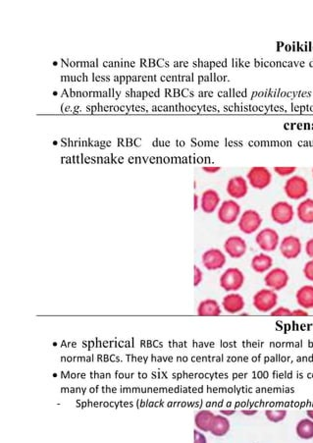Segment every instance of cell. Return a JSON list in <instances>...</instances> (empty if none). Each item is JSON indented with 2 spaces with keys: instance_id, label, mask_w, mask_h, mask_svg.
<instances>
[{
  "instance_id": "cell-14",
  "label": "cell",
  "mask_w": 313,
  "mask_h": 443,
  "mask_svg": "<svg viewBox=\"0 0 313 443\" xmlns=\"http://www.w3.org/2000/svg\"><path fill=\"white\" fill-rule=\"evenodd\" d=\"M221 198L218 192L214 189L205 190L200 197V208L203 212L213 213L220 206Z\"/></svg>"
},
{
  "instance_id": "cell-11",
  "label": "cell",
  "mask_w": 313,
  "mask_h": 443,
  "mask_svg": "<svg viewBox=\"0 0 313 443\" xmlns=\"http://www.w3.org/2000/svg\"><path fill=\"white\" fill-rule=\"evenodd\" d=\"M279 250L283 257L287 259H295L300 256L302 252V243L297 236L288 235L281 240Z\"/></svg>"
},
{
  "instance_id": "cell-18",
  "label": "cell",
  "mask_w": 313,
  "mask_h": 443,
  "mask_svg": "<svg viewBox=\"0 0 313 443\" xmlns=\"http://www.w3.org/2000/svg\"><path fill=\"white\" fill-rule=\"evenodd\" d=\"M273 257L265 253L255 255L251 258L250 267L252 271L256 273H267L273 267Z\"/></svg>"
},
{
  "instance_id": "cell-36",
  "label": "cell",
  "mask_w": 313,
  "mask_h": 443,
  "mask_svg": "<svg viewBox=\"0 0 313 443\" xmlns=\"http://www.w3.org/2000/svg\"><path fill=\"white\" fill-rule=\"evenodd\" d=\"M311 173H312V177H313V168H312V170H311Z\"/></svg>"
},
{
  "instance_id": "cell-8",
  "label": "cell",
  "mask_w": 313,
  "mask_h": 443,
  "mask_svg": "<svg viewBox=\"0 0 313 443\" xmlns=\"http://www.w3.org/2000/svg\"><path fill=\"white\" fill-rule=\"evenodd\" d=\"M242 214L241 205L236 200H226L221 203L217 210L219 222L226 225L238 222Z\"/></svg>"
},
{
  "instance_id": "cell-10",
  "label": "cell",
  "mask_w": 313,
  "mask_h": 443,
  "mask_svg": "<svg viewBox=\"0 0 313 443\" xmlns=\"http://www.w3.org/2000/svg\"><path fill=\"white\" fill-rule=\"evenodd\" d=\"M201 261L203 267L209 272L219 271L226 264V255L220 249L211 248L202 254Z\"/></svg>"
},
{
  "instance_id": "cell-26",
  "label": "cell",
  "mask_w": 313,
  "mask_h": 443,
  "mask_svg": "<svg viewBox=\"0 0 313 443\" xmlns=\"http://www.w3.org/2000/svg\"><path fill=\"white\" fill-rule=\"evenodd\" d=\"M302 273L308 281L313 282V259H310V260L305 262V264L303 265V269H302Z\"/></svg>"
},
{
  "instance_id": "cell-3",
  "label": "cell",
  "mask_w": 313,
  "mask_h": 443,
  "mask_svg": "<svg viewBox=\"0 0 313 443\" xmlns=\"http://www.w3.org/2000/svg\"><path fill=\"white\" fill-rule=\"evenodd\" d=\"M245 276L238 268H229L221 274L219 284L222 289L227 292H237L244 286Z\"/></svg>"
},
{
  "instance_id": "cell-13",
  "label": "cell",
  "mask_w": 313,
  "mask_h": 443,
  "mask_svg": "<svg viewBox=\"0 0 313 443\" xmlns=\"http://www.w3.org/2000/svg\"><path fill=\"white\" fill-rule=\"evenodd\" d=\"M224 251L232 258H241L247 252V243L243 237L238 235L230 236L224 242Z\"/></svg>"
},
{
  "instance_id": "cell-16",
  "label": "cell",
  "mask_w": 313,
  "mask_h": 443,
  "mask_svg": "<svg viewBox=\"0 0 313 443\" xmlns=\"http://www.w3.org/2000/svg\"><path fill=\"white\" fill-rule=\"evenodd\" d=\"M296 217L303 224H313V199L302 200L296 209Z\"/></svg>"
},
{
  "instance_id": "cell-20",
  "label": "cell",
  "mask_w": 313,
  "mask_h": 443,
  "mask_svg": "<svg viewBox=\"0 0 313 443\" xmlns=\"http://www.w3.org/2000/svg\"><path fill=\"white\" fill-rule=\"evenodd\" d=\"M215 415L209 410H201L194 417L195 426L202 431H210Z\"/></svg>"
},
{
  "instance_id": "cell-24",
  "label": "cell",
  "mask_w": 313,
  "mask_h": 443,
  "mask_svg": "<svg viewBox=\"0 0 313 443\" xmlns=\"http://www.w3.org/2000/svg\"><path fill=\"white\" fill-rule=\"evenodd\" d=\"M296 167L295 166H276L274 167V172L280 177H291L295 174Z\"/></svg>"
},
{
  "instance_id": "cell-35",
  "label": "cell",
  "mask_w": 313,
  "mask_h": 443,
  "mask_svg": "<svg viewBox=\"0 0 313 443\" xmlns=\"http://www.w3.org/2000/svg\"><path fill=\"white\" fill-rule=\"evenodd\" d=\"M306 415H307V417H308L309 419L313 420V410H308V411L306 412Z\"/></svg>"
},
{
  "instance_id": "cell-5",
  "label": "cell",
  "mask_w": 313,
  "mask_h": 443,
  "mask_svg": "<svg viewBox=\"0 0 313 443\" xmlns=\"http://www.w3.org/2000/svg\"><path fill=\"white\" fill-rule=\"evenodd\" d=\"M296 210L292 204L287 201H279L271 206V219L279 225H288L294 220Z\"/></svg>"
},
{
  "instance_id": "cell-6",
  "label": "cell",
  "mask_w": 313,
  "mask_h": 443,
  "mask_svg": "<svg viewBox=\"0 0 313 443\" xmlns=\"http://www.w3.org/2000/svg\"><path fill=\"white\" fill-rule=\"evenodd\" d=\"M280 242L281 240L278 232L271 227H265L261 229L255 235L256 245L259 247L261 251L265 253L276 251L279 248Z\"/></svg>"
},
{
  "instance_id": "cell-9",
  "label": "cell",
  "mask_w": 313,
  "mask_h": 443,
  "mask_svg": "<svg viewBox=\"0 0 313 443\" xmlns=\"http://www.w3.org/2000/svg\"><path fill=\"white\" fill-rule=\"evenodd\" d=\"M290 281L288 272L282 268L271 269L264 276V284L266 288L278 292L285 289Z\"/></svg>"
},
{
  "instance_id": "cell-17",
  "label": "cell",
  "mask_w": 313,
  "mask_h": 443,
  "mask_svg": "<svg viewBox=\"0 0 313 443\" xmlns=\"http://www.w3.org/2000/svg\"><path fill=\"white\" fill-rule=\"evenodd\" d=\"M196 314L199 317H218L222 314V308L216 300L205 299L198 304Z\"/></svg>"
},
{
  "instance_id": "cell-25",
  "label": "cell",
  "mask_w": 313,
  "mask_h": 443,
  "mask_svg": "<svg viewBox=\"0 0 313 443\" xmlns=\"http://www.w3.org/2000/svg\"><path fill=\"white\" fill-rule=\"evenodd\" d=\"M270 315L272 317H286L287 318V317H292V311L289 307L281 306V307H275L270 313Z\"/></svg>"
},
{
  "instance_id": "cell-15",
  "label": "cell",
  "mask_w": 313,
  "mask_h": 443,
  "mask_svg": "<svg viewBox=\"0 0 313 443\" xmlns=\"http://www.w3.org/2000/svg\"><path fill=\"white\" fill-rule=\"evenodd\" d=\"M245 306L244 298L239 293H230L224 296L222 300V307L223 309L231 315L241 314Z\"/></svg>"
},
{
  "instance_id": "cell-33",
  "label": "cell",
  "mask_w": 313,
  "mask_h": 443,
  "mask_svg": "<svg viewBox=\"0 0 313 443\" xmlns=\"http://www.w3.org/2000/svg\"><path fill=\"white\" fill-rule=\"evenodd\" d=\"M242 413L246 416H253L257 413V410H242Z\"/></svg>"
},
{
  "instance_id": "cell-27",
  "label": "cell",
  "mask_w": 313,
  "mask_h": 443,
  "mask_svg": "<svg viewBox=\"0 0 313 443\" xmlns=\"http://www.w3.org/2000/svg\"><path fill=\"white\" fill-rule=\"evenodd\" d=\"M203 280V273L202 271L197 267H193V286L197 287Z\"/></svg>"
},
{
  "instance_id": "cell-1",
  "label": "cell",
  "mask_w": 313,
  "mask_h": 443,
  "mask_svg": "<svg viewBox=\"0 0 313 443\" xmlns=\"http://www.w3.org/2000/svg\"><path fill=\"white\" fill-rule=\"evenodd\" d=\"M309 192L308 181L300 175H293L287 179L284 185V193L290 200L299 201L304 199Z\"/></svg>"
},
{
  "instance_id": "cell-2",
  "label": "cell",
  "mask_w": 313,
  "mask_h": 443,
  "mask_svg": "<svg viewBox=\"0 0 313 443\" xmlns=\"http://www.w3.org/2000/svg\"><path fill=\"white\" fill-rule=\"evenodd\" d=\"M277 292L269 288L258 290L252 297V305L259 313H271L278 304Z\"/></svg>"
},
{
  "instance_id": "cell-21",
  "label": "cell",
  "mask_w": 313,
  "mask_h": 443,
  "mask_svg": "<svg viewBox=\"0 0 313 443\" xmlns=\"http://www.w3.org/2000/svg\"><path fill=\"white\" fill-rule=\"evenodd\" d=\"M230 422L227 419L225 416L222 415H217L214 417L212 426L210 429V432L215 435V436H224L226 435L227 432L230 430Z\"/></svg>"
},
{
  "instance_id": "cell-31",
  "label": "cell",
  "mask_w": 313,
  "mask_h": 443,
  "mask_svg": "<svg viewBox=\"0 0 313 443\" xmlns=\"http://www.w3.org/2000/svg\"><path fill=\"white\" fill-rule=\"evenodd\" d=\"M220 169H221V167H218V166H203L202 167V170L205 171L207 173H211V174L216 173V172L220 171Z\"/></svg>"
},
{
  "instance_id": "cell-34",
  "label": "cell",
  "mask_w": 313,
  "mask_h": 443,
  "mask_svg": "<svg viewBox=\"0 0 313 443\" xmlns=\"http://www.w3.org/2000/svg\"><path fill=\"white\" fill-rule=\"evenodd\" d=\"M220 412H221V414H223L224 416H231V415L235 414V411H234V410H221Z\"/></svg>"
},
{
  "instance_id": "cell-4",
  "label": "cell",
  "mask_w": 313,
  "mask_h": 443,
  "mask_svg": "<svg viewBox=\"0 0 313 443\" xmlns=\"http://www.w3.org/2000/svg\"><path fill=\"white\" fill-rule=\"evenodd\" d=\"M272 173L265 166H253L246 173L248 185L256 190H264L272 183Z\"/></svg>"
},
{
  "instance_id": "cell-28",
  "label": "cell",
  "mask_w": 313,
  "mask_h": 443,
  "mask_svg": "<svg viewBox=\"0 0 313 443\" xmlns=\"http://www.w3.org/2000/svg\"><path fill=\"white\" fill-rule=\"evenodd\" d=\"M304 251H305L306 256L310 257V259H313V238H310L306 241V243L304 245Z\"/></svg>"
},
{
  "instance_id": "cell-12",
  "label": "cell",
  "mask_w": 313,
  "mask_h": 443,
  "mask_svg": "<svg viewBox=\"0 0 313 443\" xmlns=\"http://www.w3.org/2000/svg\"><path fill=\"white\" fill-rule=\"evenodd\" d=\"M248 182L244 176H234L227 182V194L233 200H241L248 194Z\"/></svg>"
},
{
  "instance_id": "cell-29",
  "label": "cell",
  "mask_w": 313,
  "mask_h": 443,
  "mask_svg": "<svg viewBox=\"0 0 313 443\" xmlns=\"http://www.w3.org/2000/svg\"><path fill=\"white\" fill-rule=\"evenodd\" d=\"M193 437H194V443H207L206 437L198 430L193 431Z\"/></svg>"
},
{
  "instance_id": "cell-32",
  "label": "cell",
  "mask_w": 313,
  "mask_h": 443,
  "mask_svg": "<svg viewBox=\"0 0 313 443\" xmlns=\"http://www.w3.org/2000/svg\"><path fill=\"white\" fill-rule=\"evenodd\" d=\"M199 206H200V199L196 194H194L193 195V209L197 210Z\"/></svg>"
},
{
  "instance_id": "cell-7",
  "label": "cell",
  "mask_w": 313,
  "mask_h": 443,
  "mask_svg": "<svg viewBox=\"0 0 313 443\" xmlns=\"http://www.w3.org/2000/svg\"><path fill=\"white\" fill-rule=\"evenodd\" d=\"M263 218L260 213L255 209H246L241 214L238 227L241 232L246 235H251L259 230Z\"/></svg>"
},
{
  "instance_id": "cell-30",
  "label": "cell",
  "mask_w": 313,
  "mask_h": 443,
  "mask_svg": "<svg viewBox=\"0 0 313 443\" xmlns=\"http://www.w3.org/2000/svg\"><path fill=\"white\" fill-rule=\"evenodd\" d=\"M308 312L307 311H305V309H303V308H301V307H299V308H296V309H294V311H292V317H299V318H302V317H308Z\"/></svg>"
},
{
  "instance_id": "cell-23",
  "label": "cell",
  "mask_w": 313,
  "mask_h": 443,
  "mask_svg": "<svg viewBox=\"0 0 313 443\" xmlns=\"http://www.w3.org/2000/svg\"><path fill=\"white\" fill-rule=\"evenodd\" d=\"M265 416L272 423H280L287 417V411L283 409L266 410Z\"/></svg>"
},
{
  "instance_id": "cell-22",
  "label": "cell",
  "mask_w": 313,
  "mask_h": 443,
  "mask_svg": "<svg viewBox=\"0 0 313 443\" xmlns=\"http://www.w3.org/2000/svg\"><path fill=\"white\" fill-rule=\"evenodd\" d=\"M296 434L302 439L313 438V421L303 419L297 423L296 427Z\"/></svg>"
},
{
  "instance_id": "cell-19",
  "label": "cell",
  "mask_w": 313,
  "mask_h": 443,
  "mask_svg": "<svg viewBox=\"0 0 313 443\" xmlns=\"http://www.w3.org/2000/svg\"><path fill=\"white\" fill-rule=\"evenodd\" d=\"M297 305L303 309L313 308V285H303L296 293Z\"/></svg>"
}]
</instances>
